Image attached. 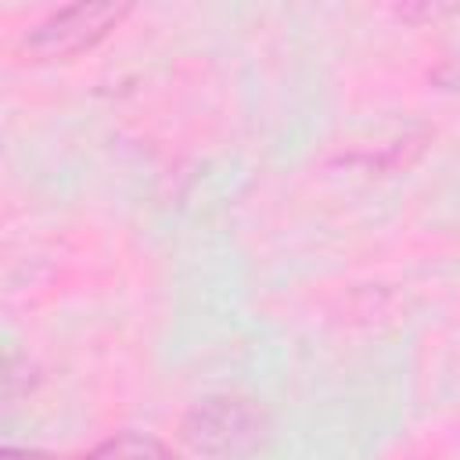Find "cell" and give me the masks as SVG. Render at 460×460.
Segmentation results:
<instances>
[{"instance_id":"2","label":"cell","mask_w":460,"mask_h":460,"mask_svg":"<svg viewBox=\"0 0 460 460\" xmlns=\"http://www.w3.org/2000/svg\"><path fill=\"white\" fill-rule=\"evenodd\" d=\"M129 4H68L50 11L47 18H40L25 36H22V54H29L32 61H65L75 58L90 47H97L111 29L122 25V18L129 14Z\"/></svg>"},{"instance_id":"4","label":"cell","mask_w":460,"mask_h":460,"mask_svg":"<svg viewBox=\"0 0 460 460\" xmlns=\"http://www.w3.org/2000/svg\"><path fill=\"white\" fill-rule=\"evenodd\" d=\"M4 460H83V456H54V453H40V449H4Z\"/></svg>"},{"instance_id":"3","label":"cell","mask_w":460,"mask_h":460,"mask_svg":"<svg viewBox=\"0 0 460 460\" xmlns=\"http://www.w3.org/2000/svg\"><path fill=\"white\" fill-rule=\"evenodd\" d=\"M83 460H180L162 438L144 435V431H119L93 446Z\"/></svg>"},{"instance_id":"1","label":"cell","mask_w":460,"mask_h":460,"mask_svg":"<svg viewBox=\"0 0 460 460\" xmlns=\"http://www.w3.org/2000/svg\"><path fill=\"white\" fill-rule=\"evenodd\" d=\"M266 413L241 395H208L187 410L180 435L194 453L216 460H237L262 442Z\"/></svg>"}]
</instances>
